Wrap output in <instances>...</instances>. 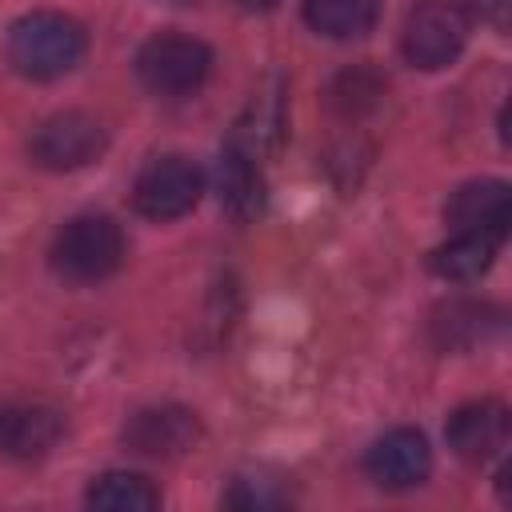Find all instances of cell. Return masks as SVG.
I'll return each instance as SVG.
<instances>
[{"label":"cell","mask_w":512,"mask_h":512,"mask_svg":"<svg viewBox=\"0 0 512 512\" xmlns=\"http://www.w3.org/2000/svg\"><path fill=\"white\" fill-rule=\"evenodd\" d=\"M384 96V80L372 68H348L332 84V104L340 112H364Z\"/></svg>","instance_id":"obj_19"},{"label":"cell","mask_w":512,"mask_h":512,"mask_svg":"<svg viewBox=\"0 0 512 512\" xmlns=\"http://www.w3.org/2000/svg\"><path fill=\"white\" fill-rule=\"evenodd\" d=\"M212 72V48L188 32H156L136 48V76L152 96L180 100L204 88Z\"/></svg>","instance_id":"obj_2"},{"label":"cell","mask_w":512,"mask_h":512,"mask_svg":"<svg viewBox=\"0 0 512 512\" xmlns=\"http://www.w3.org/2000/svg\"><path fill=\"white\" fill-rule=\"evenodd\" d=\"M284 128H288L284 84L272 76V80H264V84L248 96L244 112L236 116V128H232L228 144H236V148L248 152L252 160H264V156L284 140Z\"/></svg>","instance_id":"obj_11"},{"label":"cell","mask_w":512,"mask_h":512,"mask_svg":"<svg viewBox=\"0 0 512 512\" xmlns=\"http://www.w3.org/2000/svg\"><path fill=\"white\" fill-rule=\"evenodd\" d=\"M240 8H248V12H268V8H276L280 0H236Z\"/></svg>","instance_id":"obj_20"},{"label":"cell","mask_w":512,"mask_h":512,"mask_svg":"<svg viewBox=\"0 0 512 512\" xmlns=\"http://www.w3.org/2000/svg\"><path fill=\"white\" fill-rule=\"evenodd\" d=\"M216 196H220V208L236 220V224H252L264 204H268V188H264V172H260V160H252L248 152H240L236 144H224L220 156H216Z\"/></svg>","instance_id":"obj_12"},{"label":"cell","mask_w":512,"mask_h":512,"mask_svg":"<svg viewBox=\"0 0 512 512\" xmlns=\"http://www.w3.org/2000/svg\"><path fill=\"white\" fill-rule=\"evenodd\" d=\"M120 436L136 456L176 460L200 444V416L184 404H152L132 412Z\"/></svg>","instance_id":"obj_7"},{"label":"cell","mask_w":512,"mask_h":512,"mask_svg":"<svg viewBox=\"0 0 512 512\" xmlns=\"http://www.w3.org/2000/svg\"><path fill=\"white\" fill-rule=\"evenodd\" d=\"M500 244H504V236H492V232H456L448 244H440L432 252V272L444 280H456V284L480 280L492 268Z\"/></svg>","instance_id":"obj_14"},{"label":"cell","mask_w":512,"mask_h":512,"mask_svg":"<svg viewBox=\"0 0 512 512\" xmlns=\"http://www.w3.org/2000/svg\"><path fill=\"white\" fill-rule=\"evenodd\" d=\"M64 412L52 404H4L0 408V456L40 460L64 440Z\"/></svg>","instance_id":"obj_10"},{"label":"cell","mask_w":512,"mask_h":512,"mask_svg":"<svg viewBox=\"0 0 512 512\" xmlns=\"http://www.w3.org/2000/svg\"><path fill=\"white\" fill-rule=\"evenodd\" d=\"M508 432H512V416L500 400L460 404L444 424L448 448L468 464H488L492 456H500L508 448Z\"/></svg>","instance_id":"obj_9"},{"label":"cell","mask_w":512,"mask_h":512,"mask_svg":"<svg viewBox=\"0 0 512 512\" xmlns=\"http://www.w3.org/2000/svg\"><path fill=\"white\" fill-rule=\"evenodd\" d=\"M220 504L240 508V512H268V508H284L288 492L276 480H264V476H236L232 488L220 496Z\"/></svg>","instance_id":"obj_18"},{"label":"cell","mask_w":512,"mask_h":512,"mask_svg":"<svg viewBox=\"0 0 512 512\" xmlns=\"http://www.w3.org/2000/svg\"><path fill=\"white\" fill-rule=\"evenodd\" d=\"M444 220L452 224V232L508 236V184L496 176L460 184L444 204Z\"/></svg>","instance_id":"obj_13"},{"label":"cell","mask_w":512,"mask_h":512,"mask_svg":"<svg viewBox=\"0 0 512 512\" xmlns=\"http://www.w3.org/2000/svg\"><path fill=\"white\" fill-rule=\"evenodd\" d=\"M8 64L28 80H56L88 52V32L64 12H24L8 28Z\"/></svg>","instance_id":"obj_1"},{"label":"cell","mask_w":512,"mask_h":512,"mask_svg":"<svg viewBox=\"0 0 512 512\" xmlns=\"http://www.w3.org/2000/svg\"><path fill=\"white\" fill-rule=\"evenodd\" d=\"M380 0H304V20L328 40H360L372 32Z\"/></svg>","instance_id":"obj_16"},{"label":"cell","mask_w":512,"mask_h":512,"mask_svg":"<svg viewBox=\"0 0 512 512\" xmlns=\"http://www.w3.org/2000/svg\"><path fill=\"white\" fill-rule=\"evenodd\" d=\"M108 132L88 112H56L40 120L28 136V156L44 172H76L104 156Z\"/></svg>","instance_id":"obj_5"},{"label":"cell","mask_w":512,"mask_h":512,"mask_svg":"<svg viewBox=\"0 0 512 512\" xmlns=\"http://www.w3.org/2000/svg\"><path fill=\"white\" fill-rule=\"evenodd\" d=\"M468 44V20L456 4L448 0H428L420 8H412L408 24H404V60L412 68H424V72H436V68H448Z\"/></svg>","instance_id":"obj_6"},{"label":"cell","mask_w":512,"mask_h":512,"mask_svg":"<svg viewBox=\"0 0 512 512\" xmlns=\"http://www.w3.org/2000/svg\"><path fill=\"white\" fill-rule=\"evenodd\" d=\"M124 264V232L112 216H72L52 240V268L72 284H96Z\"/></svg>","instance_id":"obj_3"},{"label":"cell","mask_w":512,"mask_h":512,"mask_svg":"<svg viewBox=\"0 0 512 512\" xmlns=\"http://www.w3.org/2000/svg\"><path fill=\"white\" fill-rule=\"evenodd\" d=\"M364 472L384 492L420 488L428 480V472H432V448H428L424 432H416V428H392L380 440H372V448L364 456Z\"/></svg>","instance_id":"obj_8"},{"label":"cell","mask_w":512,"mask_h":512,"mask_svg":"<svg viewBox=\"0 0 512 512\" xmlns=\"http://www.w3.org/2000/svg\"><path fill=\"white\" fill-rule=\"evenodd\" d=\"M488 328H496V312L476 300H452L432 320V336L440 348H472L484 340Z\"/></svg>","instance_id":"obj_17"},{"label":"cell","mask_w":512,"mask_h":512,"mask_svg":"<svg viewBox=\"0 0 512 512\" xmlns=\"http://www.w3.org/2000/svg\"><path fill=\"white\" fill-rule=\"evenodd\" d=\"M84 504L100 508V512H152V508H160V488L140 472L116 468V472H100L88 484Z\"/></svg>","instance_id":"obj_15"},{"label":"cell","mask_w":512,"mask_h":512,"mask_svg":"<svg viewBox=\"0 0 512 512\" xmlns=\"http://www.w3.org/2000/svg\"><path fill=\"white\" fill-rule=\"evenodd\" d=\"M204 196V172L188 156H156L132 180V208L144 220L168 224L188 216Z\"/></svg>","instance_id":"obj_4"}]
</instances>
